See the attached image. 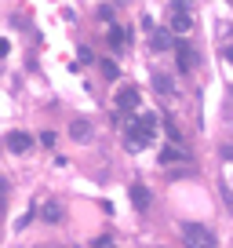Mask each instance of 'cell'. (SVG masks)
Here are the masks:
<instances>
[{"label":"cell","mask_w":233,"mask_h":248,"mask_svg":"<svg viewBox=\"0 0 233 248\" xmlns=\"http://www.w3.org/2000/svg\"><path fill=\"white\" fill-rule=\"evenodd\" d=\"M29 146H33V139L26 132H8V150L11 154H29Z\"/></svg>","instance_id":"cell-5"},{"label":"cell","mask_w":233,"mask_h":248,"mask_svg":"<svg viewBox=\"0 0 233 248\" xmlns=\"http://www.w3.org/2000/svg\"><path fill=\"white\" fill-rule=\"evenodd\" d=\"M139 121H142V124H146L149 132H157V113H149V109H146V113H142V117H139Z\"/></svg>","instance_id":"cell-13"},{"label":"cell","mask_w":233,"mask_h":248,"mask_svg":"<svg viewBox=\"0 0 233 248\" xmlns=\"http://www.w3.org/2000/svg\"><path fill=\"white\" fill-rule=\"evenodd\" d=\"M226 62H230V66H233V47H226Z\"/></svg>","instance_id":"cell-18"},{"label":"cell","mask_w":233,"mask_h":248,"mask_svg":"<svg viewBox=\"0 0 233 248\" xmlns=\"http://www.w3.org/2000/svg\"><path fill=\"white\" fill-rule=\"evenodd\" d=\"M70 135H73L77 142L91 139V124H87V121H73V124H70Z\"/></svg>","instance_id":"cell-9"},{"label":"cell","mask_w":233,"mask_h":248,"mask_svg":"<svg viewBox=\"0 0 233 248\" xmlns=\"http://www.w3.org/2000/svg\"><path fill=\"white\" fill-rule=\"evenodd\" d=\"M124 37H128V33H124V30H120V26H113V30H109V37H106V40H109V47H116V51H120V47H124V44H128V40H124Z\"/></svg>","instance_id":"cell-10"},{"label":"cell","mask_w":233,"mask_h":248,"mask_svg":"<svg viewBox=\"0 0 233 248\" xmlns=\"http://www.w3.org/2000/svg\"><path fill=\"white\" fill-rule=\"evenodd\" d=\"M193 4L179 0V4H171V33H189L193 30V15H189Z\"/></svg>","instance_id":"cell-2"},{"label":"cell","mask_w":233,"mask_h":248,"mask_svg":"<svg viewBox=\"0 0 233 248\" xmlns=\"http://www.w3.org/2000/svg\"><path fill=\"white\" fill-rule=\"evenodd\" d=\"M131 204H135V212H146L149 208V190H146V186H139V183L131 186Z\"/></svg>","instance_id":"cell-6"},{"label":"cell","mask_w":233,"mask_h":248,"mask_svg":"<svg viewBox=\"0 0 233 248\" xmlns=\"http://www.w3.org/2000/svg\"><path fill=\"white\" fill-rule=\"evenodd\" d=\"M11 51V44H8V40H4V37H0V59H4V55H8Z\"/></svg>","instance_id":"cell-17"},{"label":"cell","mask_w":233,"mask_h":248,"mask_svg":"<svg viewBox=\"0 0 233 248\" xmlns=\"http://www.w3.org/2000/svg\"><path fill=\"white\" fill-rule=\"evenodd\" d=\"M175 51H179V70H182V73H193V70H197V62H201L197 47H189L186 40H179V44H175Z\"/></svg>","instance_id":"cell-3"},{"label":"cell","mask_w":233,"mask_h":248,"mask_svg":"<svg viewBox=\"0 0 233 248\" xmlns=\"http://www.w3.org/2000/svg\"><path fill=\"white\" fill-rule=\"evenodd\" d=\"M91 248H116V245H113L109 237H95V241H91Z\"/></svg>","instance_id":"cell-15"},{"label":"cell","mask_w":233,"mask_h":248,"mask_svg":"<svg viewBox=\"0 0 233 248\" xmlns=\"http://www.w3.org/2000/svg\"><path fill=\"white\" fill-rule=\"evenodd\" d=\"M44 219H47V223H58V219H62V204H58V201L44 204Z\"/></svg>","instance_id":"cell-11"},{"label":"cell","mask_w":233,"mask_h":248,"mask_svg":"<svg viewBox=\"0 0 233 248\" xmlns=\"http://www.w3.org/2000/svg\"><path fill=\"white\" fill-rule=\"evenodd\" d=\"M116 109L120 113H131V109H139V88L124 84L120 92H116Z\"/></svg>","instance_id":"cell-4"},{"label":"cell","mask_w":233,"mask_h":248,"mask_svg":"<svg viewBox=\"0 0 233 248\" xmlns=\"http://www.w3.org/2000/svg\"><path fill=\"white\" fill-rule=\"evenodd\" d=\"M171 161H189V154L182 146H164L160 150V164H171Z\"/></svg>","instance_id":"cell-7"},{"label":"cell","mask_w":233,"mask_h":248,"mask_svg":"<svg viewBox=\"0 0 233 248\" xmlns=\"http://www.w3.org/2000/svg\"><path fill=\"white\" fill-rule=\"evenodd\" d=\"M179 237H182L186 248H215V233H211L204 223H182Z\"/></svg>","instance_id":"cell-1"},{"label":"cell","mask_w":233,"mask_h":248,"mask_svg":"<svg viewBox=\"0 0 233 248\" xmlns=\"http://www.w3.org/2000/svg\"><path fill=\"white\" fill-rule=\"evenodd\" d=\"M99 15H102V18L109 22V18H113V4H102V8H99Z\"/></svg>","instance_id":"cell-16"},{"label":"cell","mask_w":233,"mask_h":248,"mask_svg":"<svg viewBox=\"0 0 233 248\" xmlns=\"http://www.w3.org/2000/svg\"><path fill=\"white\" fill-rule=\"evenodd\" d=\"M102 73L113 80V77H116V62H113V59H106V62H102Z\"/></svg>","instance_id":"cell-14"},{"label":"cell","mask_w":233,"mask_h":248,"mask_svg":"<svg viewBox=\"0 0 233 248\" xmlns=\"http://www.w3.org/2000/svg\"><path fill=\"white\" fill-rule=\"evenodd\" d=\"M153 47L157 51H168L171 47V33H153Z\"/></svg>","instance_id":"cell-12"},{"label":"cell","mask_w":233,"mask_h":248,"mask_svg":"<svg viewBox=\"0 0 233 248\" xmlns=\"http://www.w3.org/2000/svg\"><path fill=\"white\" fill-rule=\"evenodd\" d=\"M153 88L164 95V99H171V95H175V84H171V77H164V73H153Z\"/></svg>","instance_id":"cell-8"}]
</instances>
